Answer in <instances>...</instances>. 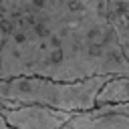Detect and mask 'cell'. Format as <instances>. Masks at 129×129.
<instances>
[{"label": "cell", "mask_w": 129, "mask_h": 129, "mask_svg": "<svg viewBox=\"0 0 129 129\" xmlns=\"http://www.w3.org/2000/svg\"><path fill=\"white\" fill-rule=\"evenodd\" d=\"M0 81L129 77V60L109 20L107 0H0Z\"/></svg>", "instance_id": "6da1fadb"}, {"label": "cell", "mask_w": 129, "mask_h": 129, "mask_svg": "<svg viewBox=\"0 0 129 129\" xmlns=\"http://www.w3.org/2000/svg\"><path fill=\"white\" fill-rule=\"evenodd\" d=\"M115 75H95L81 81H52L46 77H12L0 81V97L20 105H44L69 113L89 111L97 105L101 87Z\"/></svg>", "instance_id": "7a4b0ae2"}, {"label": "cell", "mask_w": 129, "mask_h": 129, "mask_svg": "<svg viewBox=\"0 0 129 129\" xmlns=\"http://www.w3.org/2000/svg\"><path fill=\"white\" fill-rule=\"evenodd\" d=\"M10 129H60L73 117L69 111L44 105H20L0 113Z\"/></svg>", "instance_id": "3957f363"}, {"label": "cell", "mask_w": 129, "mask_h": 129, "mask_svg": "<svg viewBox=\"0 0 129 129\" xmlns=\"http://www.w3.org/2000/svg\"><path fill=\"white\" fill-rule=\"evenodd\" d=\"M69 125L75 129H129V103L97 105L89 111L73 113Z\"/></svg>", "instance_id": "277c9868"}, {"label": "cell", "mask_w": 129, "mask_h": 129, "mask_svg": "<svg viewBox=\"0 0 129 129\" xmlns=\"http://www.w3.org/2000/svg\"><path fill=\"white\" fill-rule=\"evenodd\" d=\"M107 12L121 50L129 60V0H107Z\"/></svg>", "instance_id": "5b68a950"}, {"label": "cell", "mask_w": 129, "mask_h": 129, "mask_svg": "<svg viewBox=\"0 0 129 129\" xmlns=\"http://www.w3.org/2000/svg\"><path fill=\"white\" fill-rule=\"evenodd\" d=\"M115 103H129V77L115 75L101 87L97 95V105H115Z\"/></svg>", "instance_id": "8992f818"}, {"label": "cell", "mask_w": 129, "mask_h": 129, "mask_svg": "<svg viewBox=\"0 0 129 129\" xmlns=\"http://www.w3.org/2000/svg\"><path fill=\"white\" fill-rule=\"evenodd\" d=\"M4 42V22H2V14H0V46Z\"/></svg>", "instance_id": "52a82bcc"}, {"label": "cell", "mask_w": 129, "mask_h": 129, "mask_svg": "<svg viewBox=\"0 0 129 129\" xmlns=\"http://www.w3.org/2000/svg\"><path fill=\"white\" fill-rule=\"evenodd\" d=\"M0 129H10V127H8V123L4 121V117H2V115H0Z\"/></svg>", "instance_id": "ba28073f"}, {"label": "cell", "mask_w": 129, "mask_h": 129, "mask_svg": "<svg viewBox=\"0 0 129 129\" xmlns=\"http://www.w3.org/2000/svg\"><path fill=\"white\" fill-rule=\"evenodd\" d=\"M60 129H75V127H71V125H69V123H67V125H62V127H60Z\"/></svg>", "instance_id": "9c48e42d"}]
</instances>
